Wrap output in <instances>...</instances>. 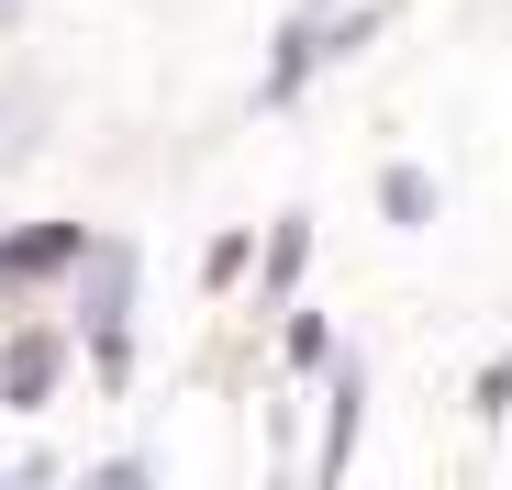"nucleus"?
I'll use <instances>...</instances> for the list:
<instances>
[{"mask_svg": "<svg viewBox=\"0 0 512 490\" xmlns=\"http://www.w3.org/2000/svg\"><path fill=\"white\" fill-rule=\"evenodd\" d=\"M67 279H78V301H67L78 323H67V335L90 346V379H101V390H123V379H134V279H145L134 245H123V234H90V257H78Z\"/></svg>", "mask_w": 512, "mask_h": 490, "instance_id": "nucleus-1", "label": "nucleus"}, {"mask_svg": "<svg viewBox=\"0 0 512 490\" xmlns=\"http://www.w3.org/2000/svg\"><path fill=\"white\" fill-rule=\"evenodd\" d=\"M67 357H78L67 323H12V335H0V401H12V413H45L67 390Z\"/></svg>", "mask_w": 512, "mask_h": 490, "instance_id": "nucleus-2", "label": "nucleus"}, {"mask_svg": "<svg viewBox=\"0 0 512 490\" xmlns=\"http://www.w3.org/2000/svg\"><path fill=\"white\" fill-rule=\"evenodd\" d=\"M312 379H323V446H312V479H346V457H357V435H368V357L334 346Z\"/></svg>", "mask_w": 512, "mask_h": 490, "instance_id": "nucleus-3", "label": "nucleus"}, {"mask_svg": "<svg viewBox=\"0 0 512 490\" xmlns=\"http://www.w3.org/2000/svg\"><path fill=\"white\" fill-rule=\"evenodd\" d=\"M90 234H101V223H12V234H0V290H45V279H67L78 257H90Z\"/></svg>", "mask_w": 512, "mask_h": 490, "instance_id": "nucleus-4", "label": "nucleus"}, {"mask_svg": "<svg viewBox=\"0 0 512 490\" xmlns=\"http://www.w3.org/2000/svg\"><path fill=\"white\" fill-rule=\"evenodd\" d=\"M323 12H312V0H301V12L268 34V67H256V112H290L301 90H312V78H323V34H312Z\"/></svg>", "mask_w": 512, "mask_h": 490, "instance_id": "nucleus-5", "label": "nucleus"}, {"mask_svg": "<svg viewBox=\"0 0 512 490\" xmlns=\"http://www.w3.org/2000/svg\"><path fill=\"white\" fill-rule=\"evenodd\" d=\"M245 268H256V312L301 301V279H312V212L290 201V212H279L268 234H256V257H245Z\"/></svg>", "mask_w": 512, "mask_h": 490, "instance_id": "nucleus-6", "label": "nucleus"}, {"mask_svg": "<svg viewBox=\"0 0 512 490\" xmlns=\"http://www.w3.org/2000/svg\"><path fill=\"white\" fill-rule=\"evenodd\" d=\"M435 212H446L435 168H423V156H390V168H379V223L390 234H435Z\"/></svg>", "mask_w": 512, "mask_h": 490, "instance_id": "nucleus-7", "label": "nucleus"}, {"mask_svg": "<svg viewBox=\"0 0 512 490\" xmlns=\"http://www.w3.org/2000/svg\"><path fill=\"white\" fill-rule=\"evenodd\" d=\"M390 12H401V0H346V12H334V0H323V67H346V56H368V34H390Z\"/></svg>", "mask_w": 512, "mask_h": 490, "instance_id": "nucleus-8", "label": "nucleus"}, {"mask_svg": "<svg viewBox=\"0 0 512 490\" xmlns=\"http://www.w3.org/2000/svg\"><path fill=\"white\" fill-rule=\"evenodd\" d=\"M334 346H346V335H334V312H312V301H279V357H290V379H312Z\"/></svg>", "mask_w": 512, "mask_h": 490, "instance_id": "nucleus-9", "label": "nucleus"}, {"mask_svg": "<svg viewBox=\"0 0 512 490\" xmlns=\"http://www.w3.org/2000/svg\"><path fill=\"white\" fill-rule=\"evenodd\" d=\"M468 413H479V424H501V413H512V357H490V368L468 379Z\"/></svg>", "mask_w": 512, "mask_h": 490, "instance_id": "nucleus-10", "label": "nucleus"}, {"mask_svg": "<svg viewBox=\"0 0 512 490\" xmlns=\"http://www.w3.org/2000/svg\"><path fill=\"white\" fill-rule=\"evenodd\" d=\"M245 257H256V234H212V257H201V279L223 290V279H245Z\"/></svg>", "mask_w": 512, "mask_h": 490, "instance_id": "nucleus-11", "label": "nucleus"}]
</instances>
